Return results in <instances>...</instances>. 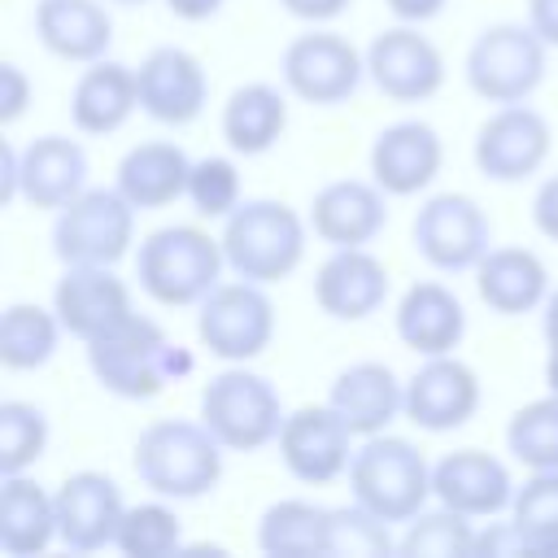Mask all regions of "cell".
I'll return each instance as SVG.
<instances>
[{
  "instance_id": "cell-1",
  "label": "cell",
  "mask_w": 558,
  "mask_h": 558,
  "mask_svg": "<svg viewBox=\"0 0 558 558\" xmlns=\"http://www.w3.org/2000/svg\"><path fill=\"white\" fill-rule=\"evenodd\" d=\"M83 353H87L92 379L122 401H153L166 384L192 375V366H196L192 349L170 340L166 327L148 314L122 318L113 331L87 340Z\"/></svg>"
},
{
  "instance_id": "cell-2",
  "label": "cell",
  "mask_w": 558,
  "mask_h": 558,
  "mask_svg": "<svg viewBox=\"0 0 558 558\" xmlns=\"http://www.w3.org/2000/svg\"><path fill=\"white\" fill-rule=\"evenodd\" d=\"M227 270L222 235H209L196 222H166L148 231L135 248L140 292L166 310H196Z\"/></svg>"
},
{
  "instance_id": "cell-3",
  "label": "cell",
  "mask_w": 558,
  "mask_h": 558,
  "mask_svg": "<svg viewBox=\"0 0 558 558\" xmlns=\"http://www.w3.org/2000/svg\"><path fill=\"white\" fill-rule=\"evenodd\" d=\"M222 440L201 418H157L131 445V466L153 497L201 501L222 480Z\"/></svg>"
},
{
  "instance_id": "cell-4",
  "label": "cell",
  "mask_w": 558,
  "mask_h": 558,
  "mask_svg": "<svg viewBox=\"0 0 558 558\" xmlns=\"http://www.w3.org/2000/svg\"><path fill=\"white\" fill-rule=\"evenodd\" d=\"M310 248V218H301L288 201L244 196L222 218V253L227 270L253 283H283L296 275Z\"/></svg>"
},
{
  "instance_id": "cell-5",
  "label": "cell",
  "mask_w": 558,
  "mask_h": 558,
  "mask_svg": "<svg viewBox=\"0 0 558 558\" xmlns=\"http://www.w3.org/2000/svg\"><path fill=\"white\" fill-rule=\"evenodd\" d=\"M349 493H353V501L375 510L384 523L401 527L427 501H436L432 462L405 436H392V432L362 436V445L353 449V462H349Z\"/></svg>"
},
{
  "instance_id": "cell-6",
  "label": "cell",
  "mask_w": 558,
  "mask_h": 558,
  "mask_svg": "<svg viewBox=\"0 0 558 558\" xmlns=\"http://www.w3.org/2000/svg\"><path fill=\"white\" fill-rule=\"evenodd\" d=\"M196 418L222 440L227 453H257L275 445L288 410H283L279 388L266 375H257L248 362H227L201 388Z\"/></svg>"
},
{
  "instance_id": "cell-7",
  "label": "cell",
  "mask_w": 558,
  "mask_h": 558,
  "mask_svg": "<svg viewBox=\"0 0 558 558\" xmlns=\"http://www.w3.org/2000/svg\"><path fill=\"white\" fill-rule=\"evenodd\" d=\"M545 65H549V44L532 31V22H493L471 39L462 57L466 87L488 105L532 100L536 87L545 83Z\"/></svg>"
},
{
  "instance_id": "cell-8",
  "label": "cell",
  "mask_w": 558,
  "mask_h": 558,
  "mask_svg": "<svg viewBox=\"0 0 558 558\" xmlns=\"http://www.w3.org/2000/svg\"><path fill=\"white\" fill-rule=\"evenodd\" d=\"M135 205L122 187H83L52 218V257L61 266H118L135 244Z\"/></svg>"
},
{
  "instance_id": "cell-9",
  "label": "cell",
  "mask_w": 558,
  "mask_h": 558,
  "mask_svg": "<svg viewBox=\"0 0 558 558\" xmlns=\"http://www.w3.org/2000/svg\"><path fill=\"white\" fill-rule=\"evenodd\" d=\"M196 340L218 362H253L275 340V301L266 283L253 279H222L196 305Z\"/></svg>"
},
{
  "instance_id": "cell-10",
  "label": "cell",
  "mask_w": 558,
  "mask_h": 558,
  "mask_svg": "<svg viewBox=\"0 0 558 558\" xmlns=\"http://www.w3.org/2000/svg\"><path fill=\"white\" fill-rule=\"evenodd\" d=\"M410 244L432 270L462 275V270H475L480 257L493 248V222L475 196L436 192L414 209Z\"/></svg>"
},
{
  "instance_id": "cell-11",
  "label": "cell",
  "mask_w": 558,
  "mask_h": 558,
  "mask_svg": "<svg viewBox=\"0 0 558 558\" xmlns=\"http://www.w3.org/2000/svg\"><path fill=\"white\" fill-rule=\"evenodd\" d=\"M279 78H283L288 96L318 105V109H336L349 96H357V87L366 78V52H357L344 35L314 26L296 39H288V48L279 57Z\"/></svg>"
},
{
  "instance_id": "cell-12",
  "label": "cell",
  "mask_w": 558,
  "mask_h": 558,
  "mask_svg": "<svg viewBox=\"0 0 558 558\" xmlns=\"http://www.w3.org/2000/svg\"><path fill=\"white\" fill-rule=\"evenodd\" d=\"M549 148H554L549 118L527 100H519V105H497L475 126L471 161L488 183H523L541 174V166L549 161Z\"/></svg>"
},
{
  "instance_id": "cell-13",
  "label": "cell",
  "mask_w": 558,
  "mask_h": 558,
  "mask_svg": "<svg viewBox=\"0 0 558 558\" xmlns=\"http://www.w3.org/2000/svg\"><path fill=\"white\" fill-rule=\"evenodd\" d=\"M353 440H357L353 427L331 410V401H323V405L288 410V418L275 436V449H279L283 471L296 484L323 488V484H336L340 475H349V462L357 449Z\"/></svg>"
},
{
  "instance_id": "cell-14",
  "label": "cell",
  "mask_w": 558,
  "mask_h": 558,
  "mask_svg": "<svg viewBox=\"0 0 558 558\" xmlns=\"http://www.w3.org/2000/svg\"><path fill=\"white\" fill-rule=\"evenodd\" d=\"M366 78L379 87V96L418 105L445 87V52L414 22H397L366 44Z\"/></svg>"
},
{
  "instance_id": "cell-15",
  "label": "cell",
  "mask_w": 558,
  "mask_h": 558,
  "mask_svg": "<svg viewBox=\"0 0 558 558\" xmlns=\"http://www.w3.org/2000/svg\"><path fill=\"white\" fill-rule=\"evenodd\" d=\"M484 401L480 375L471 362H462L458 353H440V357H423L418 371L405 379V418L418 432H458L475 418Z\"/></svg>"
},
{
  "instance_id": "cell-16",
  "label": "cell",
  "mask_w": 558,
  "mask_h": 558,
  "mask_svg": "<svg viewBox=\"0 0 558 558\" xmlns=\"http://www.w3.org/2000/svg\"><path fill=\"white\" fill-rule=\"evenodd\" d=\"M140 109L161 126H192L209 105V78L196 52L179 44H157L135 65Z\"/></svg>"
},
{
  "instance_id": "cell-17",
  "label": "cell",
  "mask_w": 558,
  "mask_h": 558,
  "mask_svg": "<svg viewBox=\"0 0 558 558\" xmlns=\"http://www.w3.org/2000/svg\"><path fill=\"white\" fill-rule=\"evenodd\" d=\"M122 514H126L122 488L105 471L83 466L57 484V541L74 554H96L113 545Z\"/></svg>"
},
{
  "instance_id": "cell-18",
  "label": "cell",
  "mask_w": 558,
  "mask_h": 558,
  "mask_svg": "<svg viewBox=\"0 0 558 558\" xmlns=\"http://www.w3.org/2000/svg\"><path fill=\"white\" fill-rule=\"evenodd\" d=\"M52 310L74 340H96L113 331L122 318L135 314L126 279L113 275V266H65L61 279L52 283Z\"/></svg>"
},
{
  "instance_id": "cell-19",
  "label": "cell",
  "mask_w": 558,
  "mask_h": 558,
  "mask_svg": "<svg viewBox=\"0 0 558 558\" xmlns=\"http://www.w3.org/2000/svg\"><path fill=\"white\" fill-rule=\"evenodd\" d=\"M514 475L510 466L488 449H453L432 462V493L440 506L466 514V519H497L514 501Z\"/></svg>"
},
{
  "instance_id": "cell-20",
  "label": "cell",
  "mask_w": 558,
  "mask_h": 558,
  "mask_svg": "<svg viewBox=\"0 0 558 558\" xmlns=\"http://www.w3.org/2000/svg\"><path fill=\"white\" fill-rule=\"evenodd\" d=\"M371 179L388 192V196H418L436 183L440 166H445V144L440 131L423 118H401L388 122L375 140H371Z\"/></svg>"
},
{
  "instance_id": "cell-21",
  "label": "cell",
  "mask_w": 558,
  "mask_h": 558,
  "mask_svg": "<svg viewBox=\"0 0 558 558\" xmlns=\"http://www.w3.org/2000/svg\"><path fill=\"white\" fill-rule=\"evenodd\" d=\"M305 218L327 248H362L388 227V192L375 179H331L314 192Z\"/></svg>"
},
{
  "instance_id": "cell-22",
  "label": "cell",
  "mask_w": 558,
  "mask_h": 558,
  "mask_svg": "<svg viewBox=\"0 0 558 558\" xmlns=\"http://www.w3.org/2000/svg\"><path fill=\"white\" fill-rule=\"evenodd\" d=\"M388 266L362 248H331L314 270V305L336 323H362L388 301Z\"/></svg>"
},
{
  "instance_id": "cell-23",
  "label": "cell",
  "mask_w": 558,
  "mask_h": 558,
  "mask_svg": "<svg viewBox=\"0 0 558 558\" xmlns=\"http://www.w3.org/2000/svg\"><path fill=\"white\" fill-rule=\"evenodd\" d=\"M331 410L353 427V436H379L397 418H405V379L388 362H349L331 388H327Z\"/></svg>"
},
{
  "instance_id": "cell-24",
  "label": "cell",
  "mask_w": 558,
  "mask_h": 558,
  "mask_svg": "<svg viewBox=\"0 0 558 558\" xmlns=\"http://www.w3.org/2000/svg\"><path fill=\"white\" fill-rule=\"evenodd\" d=\"M397 340L418 353V357H440V353H458L462 336H466V310L458 301V292L440 279H418L401 292L397 314H392Z\"/></svg>"
},
{
  "instance_id": "cell-25",
  "label": "cell",
  "mask_w": 558,
  "mask_h": 558,
  "mask_svg": "<svg viewBox=\"0 0 558 558\" xmlns=\"http://www.w3.org/2000/svg\"><path fill=\"white\" fill-rule=\"evenodd\" d=\"M471 275H475L480 301L501 318H523L541 310L549 296V270L523 244H493Z\"/></svg>"
},
{
  "instance_id": "cell-26",
  "label": "cell",
  "mask_w": 558,
  "mask_h": 558,
  "mask_svg": "<svg viewBox=\"0 0 558 558\" xmlns=\"http://www.w3.org/2000/svg\"><path fill=\"white\" fill-rule=\"evenodd\" d=\"M135 109H140L135 70L113 57L92 61L70 87V122L83 135H113L131 122Z\"/></svg>"
},
{
  "instance_id": "cell-27",
  "label": "cell",
  "mask_w": 558,
  "mask_h": 558,
  "mask_svg": "<svg viewBox=\"0 0 558 558\" xmlns=\"http://www.w3.org/2000/svg\"><path fill=\"white\" fill-rule=\"evenodd\" d=\"M87 148L70 135H39L22 148V201L35 209H61L87 187Z\"/></svg>"
},
{
  "instance_id": "cell-28",
  "label": "cell",
  "mask_w": 558,
  "mask_h": 558,
  "mask_svg": "<svg viewBox=\"0 0 558 558\" xmlns=\"http://www.w3.org/2000/svg\"><path fill=\"white\" fill-rule=\"evenodd\" d=\"M39 44L74 65H92L113 44V17L100 0H39L35 4Z\"/></svg>"
},
{
  "instance_id": "cell-29",
  "label": "cell",
  "mask_w": 558,
  "mask_h": 558,
  "mask_svg": "<svg viewBox=\"0 0 558 558\" xmlns=\"http://www.w3.org/2000/svg\"><path fill=\"white\" fill-rule=\"evenodd\" d=\"M57 541V493L31 471L0 475V549L9 558H35Z\"/></svg>"
},
{
  "instance_id": "cell-30",
  "label": "cell",
  "mask_w": 558,
  "mask_h": 558,
  "mask_svg": "<svg viewBox=\"0 0 558 558\" xmlns=\"http://www.w3.org/2000/svg\"><path fill=\"white\" fill-rule=\"evenodd\" d=\"M222 140L235 157H262L270 153L288 131V87L275 83H240L222 105Z\"/></svg>"
},
{
  "instance_id": "cell-31",
  "label": "cell",
  "mask_w": 558,
  "mask_h": 558,
  "mask_svg": "<svg viewBox=\"0 0 558 558\" xmlns=\"http://www.w3.org/2000/svg\"><path fill=\"white\" fill-rule=\"evenodd\" d=\"M192 157L174 140H144L122 153L118 161V187L135 209H166L179 196H187Z\"/></svg>"
},
{
  "instance_id": "cell-32",
  "label": "cell",
  "mask_w": 558,
  "mask_h": 558,
  "mask_svg": "<svg viewBox=\"0 0 558 558\" xmlns=\"http://www.w3.org/2000/svg\"><path fill=\"white\" fill-rule=\"evenodd\" d=\"M327 514H331V506H318L305 497H279L257 519V549L270 558L327 554Z\"/></svg>"
},
{
  "instance_id": "cell-33",
  "label": "cell",
  "mask_w": 558,
  "mask_h": 558,
  "mask_svg": "<svg viewBox=\"0 0 558 558\" xmlns=\"http://www.w3.org/2000/svg\"><path fill=\"white\" fill-rule=\"evenodd\" d=\"M65 327L52 305L39 301H13L0 314V362L4 371H39L57 357Z\"/></svg>"
},
{
  "instance_id": "cell-34",
  "label": "cell",
  "mask_w": 558,
  "mask_h": 558,
  "mask_svg": "<svg viewBox=\"0 0 558 558\" xmlns=\"http://www.w3.org/2000/svg\"><path fill=\"white\" fill-rule=\"evenodd\" d=\"M397 554L405 558H475V519L449 506H423L410 523H401Z\"/></svg>"
},
{
  "instance_id": "cell-35",
  "label": "cell",
  "mask_w": 558,
  "mask_h": 558,
  "mask_svg": "<svg viewBox=\"0 0 558 558\" xmlns=\"http://www.w3.org/2000/svg\"><path fill=\"white\" fill-rule=\"evenodd\" d=\"M113 549L126 558H170L183 554V519L170 506V497H153L140 506H126Z\"/></svg>"
},
{
  "instance_id": "cell-36",
  "label": "cell",
  "mask_w": 558,
  "mask_h": 558,
  "mask_svg": "<svg viewBox=\"0 0 558 558\" xmlns=\"http://www.w3.org/2000/svg\"><path fill=\"white\" fill-rule=\"evenodd\" d=\"M506 453L527 471H558V397L519 405L506 423Z\"/></svg>"
},
{
  "instance_id": "cell-37",
  "label": "cell",
  "mask_w": 558,
  "mask_h": 558,
  "mask_svg": "<svg viewBox=\"0 0 558 558\" xmlns=\"http://www.w3.org/2000/svg\"><path fill=\"white\" fill-rule=\"evenodd\" d=\"M48 436H52V423L35 401H22V397L0 401V475L31 471L44 458Z\"/></svg>"
},
{
  "instance_id": "cell-38",
  "label": "cell",
  "mask_w": 558,
  "mask_h": 558,
  "mask_svg": "<svg viewBox=\"0 0 558 558\" xmlns=\"http://www.w3.org/2000/svg\"><path fill=\"white\" fill-rule=\"evenodd\" d=\"M327 554L331 558H384V554H397L392 523H384L362 501L331 506V514H327Z\"/></svg>"
},
{
  "instance_id": "cell-39",
  "label": "cell",
  "mask_w": 558,
  "mask_h": 558,
  "mask_svg": "<svg viewBox=\"0 0 558 558\" xmlns=\"http://www.w3.org/2000/svg\"><path fill=\"white\" fill-rule=\"evenodd\" d=\"M510 519L536 554H558V471H532L514 488Z\"/></svg>"
},
{
  "instance_id": "cell-40",
  "label": "cell",
  "mask_w": 558,
  "mask_h": 558,
  "mask_svg": "<svg viewBox=\"0 0 558 558\" xmlns=\"http://www.w3.org/2000/svg\"><path fill=\"white\" fill-rule=\"evenodd\" d=\"M187 201L201 218H227L240 201H244V183H240V166L231 157H201L192 161V174H187Z\"/></svg>"
},
{
  "instance_id": "cell-41",
  "label": "cell",
  "mask_w": 558,
  "mask_h": 558,
  "mask_svg": "<svg viewBox=\"0 0 558 558\" xmlns=\"http://www.w3.org/2000/svg\"><path fill=\"white\" fill-rule=\"evenodd\" d=\"M523 554H536V549H532V541L519 532L514 519L475 527V558H523Z\"/></svg>"
},
{
  "instance_id": "cell-42",
  "label": "cell",
  "mask_w": 558,
  "mask_h": 558,
  "mask_svg": "<svg viewBox=\"0 0 558 558\" xmlns=\"http://www.w3.org/2000/svg\"><path fill=\"white\" fill-rule=\"evenodd\" d=\"M0 87H4V96H0V122L13 126L26 113V105H31V78H26V70L17 61H4L0 65Z\"/></svg>"
},
{
  "instance_id": "cell-43",
  "label": "cell",
  "mask_w": 558,
  "mask_h": 558,
  "mask_svg": "<svg viewBox=\"0 0 558 558\" xmlns=\"http://www.w3.org/2000/svg\"><path fill=\"white\" fill-rule=\"evenodd\" d=\"M532 227H536L545 240L558 244V174L541 179V187H536V196H532Z\"/></svg>"
},
{
  "instance_id": "cell-44",
  "label": "cell",
  "mask_w": 558,
  "mask_h": 558,
  "mask_svg": "<svg viewBox=\"0 0 558 558\" xmlns=\"http://www.w3.org/2000/svg\"><path fill=\"white\" fill-rule=\"evenodd\" d=\"M353 0H279L283 13H292L296 22H310V26H327L336 22Z\"/></svg>"
},
{
  "instance_id": "cell-45",
  "label": "cell",
  "mask_w": 558,
  "mask_h": 558,
  "mask_svg": "<svg viewBox=\"0 0 558 558\" xmlns=\"http://www.w3.org/2000/svg\"><path fill=\"white\" fill-rule=\"evenodd\" d=\"M384 4H388V13H392L397 22H414V26H423V22L440 17L449 0H384Z\"/></svg>"
},
{
  "instance_id": "cell-46",
  "label": "cell",
  "mask_w": 558,
  "mask_h": 558,
  "mask_svg": "<svg viewBox=\"0 0 558 558\" xmlns=\"http://www.w3.org/2000/svg\"><path fill=\"white\" fill-rule=\"evenodd\" d=\"M527 22L549 48H558V0H527Z\"/></svg>"
},
{
  "instance_id": "cell-47",
  "label": "cell",
  "mask_w": 558,
  "mask_h": 558,
  "mask_svg": "<svg viewBox=\"0 0 558 558\" xmlns=\"http://www.w3.org/2000/svg\"><path fill=\"white\" fill-rule=\"evenodd\" d=\"M227 0H166V9L179 17V22H209L222 13Z\"/></svg>"
},
{
  "instance_id": "cell-48",
  "label": "cell",
  "mask_w": 558,
  "mask_h": 558,
  "mask_svg": "<svg viewBox=\"0 0 558 558\" xmlns=\"http://www.w3.org/2000/svg\"><path fill=\"white\" fill-rule=\"evenodd\" d=\"M17 161H22V148L4 144V174H0V201H4V205L22 201V174H17Z\"/></svg>"
},
{
  "instance_id": "cell-49",
  "label": "cell",
  "mask_w": 558,
  "mask_h": 558,
  "mask_svg": "<svg viewBox=\"0 0 558 558\" xmlns=\"http://www.w3.org/2000/svg\"><path fill=\"white\" fill-rule=\"evenodd\" d=\"M541 331H545V344H558V288H549L541 305Z\"/></svg>"
},
{
  "instance_id": "cell-50",
  "label": "cell",
  "mask_w": 558,
  "mask_h": 558,
  "mask_svg": "<svg viewBox=\"0 0 558 558\" xmlns=\"http://www.w3.org/2000/svg\"><path fill=\"white\" fill-rule=\"evenodd\" d=\"M545 388L558 397V344H549V353H545Z\"/></svg>"
},
{
  "instance_id": "cell-51",
  "label": "cell",
  "mask_w": 558,
  "mask_h": 558,
  "mask_svg": "<svg viewBox=\"0 0 558 558\" xmlns=\"http://www.w3.org/2000/svg\"><path fill=\"white\" fill-rule=\"evenodd\" d=\"M109 4H144V0H109Z\"/></svg>"
}]
</instances>
